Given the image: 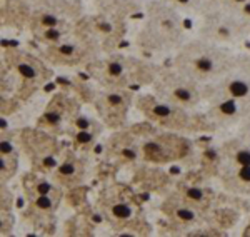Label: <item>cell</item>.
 Listing matches in <instances>:
<instances>
[{"label": "cell", "mask_w": 250, "mask_h": 237, "mask_svg": "<svg viewBox=\"0 0 250 237\" xmlns=\"http://www.w3.org/2000/svg\"><path fill=\"white\" fill-rule=\"evenodd\" d=\"M112 214H114L117 219H127V217L132 214V210H130V207L127 205V204L123 202H118L114 205V209H112Z\"/></svg>", "instance_id": "3"}, {"label": "cell", "mask_w": 250, "mask_h": 237, "mask_svg": "<svg viewBox=\"0 0 250 237\" xmlns=\"http://www.w3.org/2000/svg\"><path fill=\"white\" fill-rule=\"evenodd\" d=\"M37 192H39V194H48V192H50V185H48L47 182L39 184V185H37Z\"/></svg>", "instance_id": "17"}, {"label": "cell", "mask_w": 250, "mask_h": 237, "mask_svg": "<svg viewBox=\"0 0 250 237\" xmlns=\"http://www.w3.org/2000/svg\"><path fill=\"white\" fill-rule=\"evenodd\" d=\"M175 97L182 102H192L194 100V94H192L190 90H187V88H177Z\"/></svg>", "instance_id": "7"}, {"label": "cell", "mask_w": 250, "mask_h": 237, "mask_svg": "<svg viewBox=\"0 0 250 237\" xmlns=\"http://www.w3.org/2000/svg\"><path fill=\"white\" fill-rule=\"evenodd\" d=\"M195 68L198 72H202V74H209V72H212L215 68V64H213V60L210 57L202 55V57H198L195 60Z\"/></svg>", "instance_id": "2"}, {"label": "cell", "mask_w": 250, "mask_h": 237, "mask_svg": "<svg viewBox=\"0 0 250 237\" xmlns=\"http://www.w3.org/2000/svg\"><path fill=\"white\" fill-rule=\"evenodd\" d=\"M110 74H114V75L122 74V65L120 64H112V65H110Z\"/></svg>", "instance_id": "19"}, {"label": "cell", "mask_w": 250, "mask_h": 237, "mask_svg": "<svg viewBox=\"0 0 250 237\" xmlns=\"http://www.w3.org/2000/svg\"><path fill=\"white\" fill-rule=\"evenodd\" d=\"M42 23L47 25V28H52V27H57L59 20H57V17H54V15H43V17H42Z\"/></svg>", "instance_id": "12"}, {"label": "cell", "mask_w": 250, "mask_h": 237, "mask_svg": "<svg viewBox=\"0 0 250 237\" xmlns=\"http://www.w3.org/2000/svg\"><path fill=\"white\" fill-rule=\"evenodd\" d=\"M187 196H189V199H192V200H202L203 199V190L198 189V187H192V189L187 190Z\"/></svg>", "instance_id": "10"}, {"label": "cell", "mask_w": 250, "mask_h": 237, "mask_svg": "<svg viewBox=\"0 0 250 237\" xmlns=\"http://www.w3.org/2000/svg\"><path fill=\"white\" fill-rule=\"evenodd\" d=\"M90 139H92V135H90L88 132H80V134L77 135V140H79V142H90Z\"/></svg>", "instance_id": "18"}, {"label": "cell", "mask_w": 250, "mask_h": 237, "mask_svg": "<svg viewBox=\"0 0 250 237\" xmlns=\"http://www.w3.org/2000/svg\"><path fill=\"white\" fill-rule=\"evenodd\" d=\"M122 99L118 95H110V104H120Z\"/></svg>", "instance_id": "22"}, {"label": "cell", "mask_w": 250, "mask_h": 237, "mask_svg": "<svg viewBox=\"0 0 250 237\" xmlns=\"http://www.w3.org/2000/svg\"><path fill=\"white\" fill-rule=\"evenodd\" d=\"M35 205H37L39 209L48 210V209H52V200H50V197H48L47 194H40V196L35 199Z\"/></svg>", "instance_id": "6"}, {"label": "cell", "mask_w": 250, "mask_h": 237, "mask_svg": "<svg viewBox=\"0 0 250 237\" xmlns=\"http://www.w3.org/2000/svg\"><path fill=\"white\" fill-rule=\"evenodd\" d=\"M243 12L247 15H250V2H245V7H243Z\"/></svg>", "instance_id": "23"}, {"label": "cell", "mask_w": 250, "mask_h": 237, "mask_svg": "<svg viewBox=\"0 0 250 237\" xmlns=\"http://www.w3.org/2000/svg\"><path fill=\"white\" fill-rule=\"evenodd\" d=\"M230 94L233 95V97H237V99H242V97H245V95L249 94V84L247 82H243V80H233V82H230Z\"/></svg>", "instance_id": "1"}, {"label": "cell", "mask_w": 250, "mask_h": 237, "mask_svg": "<svg viewBox=\"0 0 250 237\" xmlns=\"http://www.w3.org/2000/svg\"><path fill=\"white\" fill-rule=\"evenodd\" d=\"M60 174H63V176H70V174H74V164H72V162H65L60 167Z\"/></svg>", "instance_id": "14"}, {"label": "cell", "mask_w": 250, "mask_h": 237, "mask_svg": "<svg viewBox=\"0 0 250 237\" xmlns=\"http://www.w3.org/2000/svg\"><path fill=\"white\" fill-rule=\"evenodd\" d=\"M47 120L50 124H57L59 120H60V117H59L57 114H47Z\"/></svg>", "instance_id": "20"}, {"label": "cell", "mask_w": 250, "mask_h": 237, "mask_svg": "<svg viewBox=\"0 0 250 237\" xmlns=\"http://www.w3.org/2000/svg\"><path fill=\"white\" fill-rule=\"evenodd\" d=\"M19 72H20L23 77H27V79H34L35 77L34 67H30L28 64H20V65H19Z\"/></svg>", "instance_id": "9"}, {"label": "cell", "mask_w": 250, "mask_h": 237, "mask_svg": "<svg viewBox=\"0 0 250 237\" xmlns=\"http://www.w3.org/2000/svg\"><path fill=\"white\" fill-rule=\"evenodd\" d=\"M2 152H3V154H5V152H7V154H8V152H12V147H10V144H5V142L2 144Z\"/></svg>", "instance_id": "21"}, {"label": "cell", "mask_w": 250, "mask_h": 237, "mask_svg": "<svg viewBox=\"0 0 250 237\" xmlns=\"http://www.w3.org/2000/svg\"><path fill=\"white\" fill-rule=\"evenodd\" d=\"M235 164L242 165H250V149H242L237 152L235 155Z\"/></svg>", "instance_id": "5"}, {"label": "cell", "mask_w": 250, "mask_h": 237, "mask_svg": "<svg viewBox=\"0 0 250 237\" xmlns=\"http://www.w3.org/2000/svg\"><path fill=\"white\" fill-rule=\"evenodd\" d=\"M60 37V32L57 30L55 27H52V28H47V39H52V40H57Z\"/></svg>", "instance_id": "15"}, {"label": "cell", "mask_w": 250, "mask_h": 237, "mask_svg": "<svg viewBox=\"0 0 250 237\" xmlns=\"http://www.w3.org/2000/svg\"><path fill=\"white\" fill-rule=\"evenodd\" d=\"M237 104L235 100H225L220 104V107H218V110H220V114L225 115V117H232V115L237 114Z\"/></svg>", "instance_id": "4"}, {"label": "cell", "mask_w": 250, "mask_h": 237, "mask_svg": "<svg viewBox=\"0 0 250 237\" xmlns=\"http://www.w3.org/2000/svg\"><path fill=\"white\" fill-rule=\"evenodd\" d=\"M154 112H155V115H158V117H167V115L170 114V108L165 107V105H155V107H154Z\"/></svg>", "instance_id": "13"}, {"label": "cell", "mask_w": 250, "mask_h": 237, "mask_svg": "<svg viewBox=\"0 0 250 237\" xmlns=\"http://www.w3.org/2000/svg\"><path fill=\"white\" fill-rule=\"evenodd\" d=\"M238 177L242 182L250 184V165H242L240 170H238Z\"/></svg>", "instance_id": "11"}, {"label": "cell", "mask_w": 250, "mask_h": 237, "mask_svg": "<svg viewBox=\"0 0 250 237\" xmlns=\"http://www.w3.org/2000/svg\"><path fill=\"white\" fill-rule=\"evenodd\" d=\"M178 2H180V3H189L190 0H178Z\"/></svg>", "instance_id": "24"}, {"label": "cell", "mask_w": 250, "mask_h": 237, "mask_svg": "<svg viewBox=\"0 0 250 237\" xmlns=\"http://www.w3.org/2000/svg\"><path fill=\"white\" fill-rule=\"evenodd\" d=\"M59 50H60V54H63V55H72L75 48H74V45H70V44H65V45H62Z\"/></svg>", "instance_id": "16"}, {"label": "cell", "mask_w": 250, "mask_h": 237, "mask_svg": "<svg viewBox=\"0 0 250 237\" xmlns=\"http://www.w3.org/2000/svg\"><path fill=\"white\" fill-rule=\"evenodd\" d=\"M235 2H238V3H245L247 0H235Z\"/></svg>", "instance_id": "25"}, {"label": "cell", "mask_w": 250, "mask_h": 237, "mask_svg": "<svg viewBox=\"0 0 250 237\" xmlns=\"http://www.w3.org/2000/svg\"><path fill=\"white\" fill-rule=\"evenodd\" d=\"M177 216H178V219H180V220L190 222V220H194L195 214H194V212H192L190 209H185V207H182V209H178V210H177Z\"/></svg>", "instance_id": "8"}]
</instances>
